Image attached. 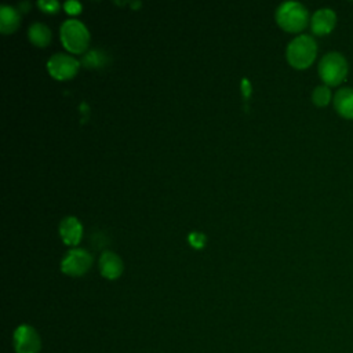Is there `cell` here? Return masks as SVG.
<instances>
[{"mask_svg":"<svg viewBox=\"0 0 353 353\" xmlns=\"http://www.w3.org/2000/svg\"><path fill=\"white\" fill-rule=\"evenodd\" d=\"M39 6L44 10V11H48V12H54V11H57V8H58V1H55V0H40L39 1Z\"/></svg>","mask_w":353,"mask_h":353,"instance_id":"2e32d148","label":"cell"},{"mask_svg":"<svg viewBox=\"0 0 353 353\" xmlns=\"http://www.w3.org/2000/svg\"><path fill=\"white\" fill-rule=\"evenodd\" d=\"M19 25V12L15 7L3 4L0 6V30L3 33L14 32Z\"/></svg>","mask_w":353,"mask_h":353,"instance_id":"7c38bea8","label":"cell"},{"mask_svg":"<svg viewBox=\"0 0 353 353\" xmlns=\"http://www.w3.org/2000/svg\"><path fill=\"white\" fill-rule=\"evenodd\" d=\"M65 10L69 12V14H76V12H80L81 10V4L79 1H74V0H69L63 4Z\"/></svg>","mask_w":353,"mask_h":353,"instance_id":"e0dca14e","label":"cell"},{"mask_svg":"<svg viewBox=\"0 0 353 353\" xmlns=\"http://www.w3.org/2000/svg\"><path fill=\"white\" fill-rule=\"evenodd\" d=\"M277 23L287 32H301L309 22V14L299 1H284L276 10Z\"/></svg>","mask_w":353,"mask_h":353,"instance_id":"7a4b0ae2","label":"cell"},{"mask_svg":"<svg viewBox=\"0 0 353 353\" xmlns=\"http://www.w3.org/2000/svg\"><path fill=\"white\" fill-rule=\"evenodd\" d=\"M81 233H83V226L76 216L69 215L59 222V234L66 244H70V245L77 244L81 239Z\"/></svg>","mask_w":353,"mask_h":353,"instance_id":"30bf717a","label":"cell"},{"mask_svg":"<svg viewBox=\"0 0 353 353\" xmlns=\"http://www.w3.org/2000/svg\"><path fill=\"white\" fill-rule=\"evenodd\" d=\"M40 346V336L33 327L28 324L17 327L14 331V347L17 353H39Z\"/></svg>","mask_w":353,"mask_h":353,"instance_id":"52a82bcc","label":"cell"},{"mask_svg":"<svg viewBox=\"0 0 353 353\" xmlns=\"http://www.w3.org/2000/svg\"><path fill=\"white\" fill-rule=\"evenodd\" d=\"M61 40L66 50L72 52H81L87 48L90 41L88 29L79 19H66L62 22L61 29Z\"/></svg>","mask_w":353,"mask_h":353,"instance_id":"277c9868","label":"cell"},{"mask_svg":"<svg viewBox=\"0 0 353 353\" xmlns=\"http://www.w3.org/2000/svg\"><path fill=\"white\" fill-rule=\"evenodd\" d=\"M99 272L106 279H117L123 272V261L113 251H103L99 256Z\"/></svg>","mask_w":353,"mask_h":353,"instance_id":"9c48e42d","label":"cell"},{"mask_svg":"<svg viewBox=\"0 0 353 353\" xmlns=\"http://www.w3.org/2000/svg\"><path fill=\"white\" fill-rule=\"evenodd\" d=\"M319 74L325 85H338L347 74V61L341 52H327L319 62Z\"/></svg>","mask_w":353,"mask_h":353,"instance_id":"3957f363","label":"cell"},{"mask_svg":"<svg viewBox=\"0 0 353 353\" xmlns=\"http://www.w3.org/2000/svg\"><path fill=\"white\" fill-rule=\"evenodd\" d=\"M317 55V44L309 34H298L294 37L285 50V57L290 65L295 69H306Z\"/></svg>","mask_w":353,"mask_h":353,"instance_id":"6da1fadb","label":"cell"},{"mask_svg":"<svg viewBox=\"0 0 353 353\" xmlns=\"http://www.w3.org/2000/svg\"><path fill=\"white\" fill-rule=\"evenodd\" d=\"M334 108L345 119L353 120V88L343 87L334 95Z\"/></svg>","mask_w":353,"mask_h":353,"instance_id":"8fae6325","label":"cell"},{"mask_svg":"<svg viewBox=\"0 0 353 353\" xmlns=\"http://www.w3.org/2000/svg\"><path fill=\"white\" fill-rule=\"evenodd\" d=\"M188 239H189V241H190L192 245H194V247H201L203 243H204V240H205V236H204L203 233H200V232H192Z\"/></svg>","mask_w":353,"mask_h":353,"instance_id":"9a60e30c","label":"cell"},{"mask_svg":"<svg viewBox=\"0 0 353 353\" xmlns=\"http://www.w3.org/2000/svg\"><path fill=\"white\" fill-rule=\"evenodd\" d=\"M47 69L50 74L58 80L70 79L79 69V61L74 57L63 52L52 54L47 61Z\"/></svg>","mask_w":353,"mask_h":353,"instance_id":"8992f818","label":"cell"},{"mask_svg":"<svg viewBox=\"0 0 353 353\" xmlns=\"http://www.w3.org/2000/svg\"><path fill=\"white\" fill-rule=\"evenodd\" d=\"M312 101L317 106L328 105L330 101H331V90H330V87L325 85V84L317 85L313 90V92H312Z\"/></svg>","mask_w":353,"mask_h":353,"instance_id":"5bb4252c","label":"cell"},{"mask_svg":"<svg viewBox=\"0 0 353 353\" xmlns=\"http://www.w3.org/2000/svg\"><path fill=\"white\" fill-rule=\"evenodd\" d=\"M28 36L33 44L39 47H44L51 40V30L48 29L47 25L41 22H33L28 29Z\"/></svg>","mask_w":353,"mask_h":353,"instance_id":"4fadbf2b","label":"cell"},{"mask_svg":"<svg viewBox=\"0 0 353 353\" xmlns=\"http://www.w3.org/2000/svg\"><path fill=\"white\" fill-rule=\"evenodd\" d=\"M91 263L92 256L87 250L72 248L63 255L61 261V270L69 276H81L90 269Z\"/></svg>","mask_w":353,"mask_h":353,"instance_id":"5b68a950","label":"cell"},{"mask_svg":"<svg viewBox=\"0 0 353 353\" xmlns=\"http://www.w3.org/2000/svg\"><path fill=\"white\" fill-rule=\"evenodd\" d=\"M336 25V15L328 7L319 8L310 18V29L317 36H324L332 32Z\"/></svg>","mask_w":353,"mask_h":353,"instance_id":"ba28073f","label":"cell"}]
</instances>
